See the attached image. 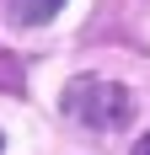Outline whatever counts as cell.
Segmentation results:
<instances>
[{"instance_id":"6da1fadb","label":"cell","mask_w":150,"mask_h":155,"mask_svg":"<svg viewBox=\"0 0 150 155\" xmlns=\"http://www.w3.org/2000/svg\"><path fill=\"white\" fill-rule=\"evenodd\" d=\"M64 112L80 118L86 128H118V123H129V91L113 86V80L80 75L70 91H64Z\"/></svg>"},{"instance_id":"7a4b0ae2","label":"cell","mask_w":150,"mask_h":155,"mask_svg":"<svg viewBox=\"0 0 150 155\" xmlns=\"http://www.w3.org/2000/svg\"><path fill=\"white\" fill-rule=\"evenodd\" d=\"M59 5H64V0H11V16L27 21V27H43V21H54Z\"/></svg>"},{"instance_id":"3957f363","label":"cell","mask_w":150,"mask_h":155,"mask_svg":"<svg viewBox=\"0 0 150 155\" xmlns=\"http://www.w3.org/2000/svg\"><path fill=\"white\" fill-rule=\"evenodd\" d=\"M134 155H150V134H145V139H139V144H134Z\"/></svg>"}]
</instances>
